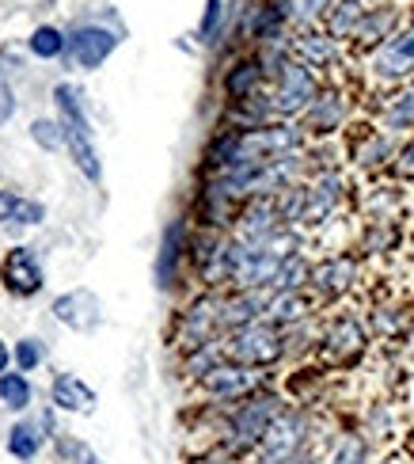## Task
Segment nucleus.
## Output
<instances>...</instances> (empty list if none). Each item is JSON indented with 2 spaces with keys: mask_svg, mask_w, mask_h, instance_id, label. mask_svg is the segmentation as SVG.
Wrapping results in <instances>:
<instances>
[{
  "mask_svg": "<svg viewBox=\"0 0 414 464\" xmlns=\"http://www.w3.org/2000/svg\"><path fill=\"white\" fill-rule=\"evenodd\" d=\"M369 76L391 88L414 84V27H400L377 50H369Z\"/></svg>",
  "mask_w": 414,
  "mask_h": 464,
  "instance_id": "6e6552de",
  "label": "nucleus"
},
{
  "mask_svg": "<svg viewBox=\"0 0 414 464\" xmlns=\"http://www.w3.org/2000/svg\"><path fill=\"white\" fill-rule=\"evenodd\" d=\"M38 450H43V427L38 422H15L8 430V453L15 460H34Z\"/></svg>",
  "mask_w": 414,
  "mask_h": 464,
  "instance_id": "c756f323",
  "label": "nucleus"
},
{
  "mask_svg": "<svg viewBox=\"0 0 414 464\" xmlns=\"http://www.w3.org/2000/svg\"><path fill=\"white\" fill-rule=\"evenodd\" d=\"M377 122H380L384 133H391V138H400V141L410 138L414 133V84L396 88L388 95V100L380 103V111H377Z\"/></svg>",
  "mask_w": 414,
  "mask_h": 464,
  "instance_id": "5701e85b",
  "label": "nucleus"
},
{
  "mask_svg": "<svg viewBox=\"0 0 414 464\" xmlns=\"http://www.w3.org/2000/svg\"><path fill=\"white\" fill-rule=\"evenodd\" d=\"M400 179H414V133L407 141H400V152H396V164H391Z\"/></svg>",
  "mask_w": 414,
  "mask_h": 464,
  "instance_id": "f704fd0d",
  "label": "nucleus"
},
{
  "mask_svg": "<svg viewBox=\"0 0 414 464\" xmlns=\"http://www.w3.org/2000/svg\"><path fill=\"white\" fill-rule=\"evenodd\" d=\"M266 289H228L225 301H221V324H225V335L228 332H240L247 324H259L266 313Z\"/></svg>",
  "mask_w": 414,
  "mask_h": 464,
  "instance_id": "aec40b11",
  "label": "nucleus"
},
{
  "mask_svg": "<svg viewBox=\"0 0 414 464\" xmlns=\"http://www.w3.org/2000/svg\"><path fill=\"white\" fill-rule=\"evenodd\" d=\"M8 358H12V354H8V346H5V339H0V377H5V373H8Z\"/></svg>",
  "mask_w": 414,
  "mask_h": 464,
  "instance_id": "58836bf2",
  "label": "nucleus"
},
{
  "mask_svg": "<svg viewBox=\"0 0 414 464\" xmlns=\"http://www.w3.org/2000/svg\"><path fill=\"white\" fill-rule=\"evenodd\" d=\"M114 50H118V34L107 27H81L69 38V53L81 69H100Z\"/></svg>",
  "mask_w": 414,
  "mask_h": 464,
  "instance_id": "412c9836",
  "label": "nucleus"
},
{
  "mask_svg": "<svg viewBox=\"0 0 414 464\" xmlns=\"http://www.w3.org/2000/svg\"><path fill=\"white\" fill-rule=\"evenodd\" d=\"M43 218H46L43 202L19 198V195H12V190H0V221H8V225H38Z\"/></svg>",
  "mask_w": 414,
  "mask_h": 464,
  "instance_id": "c85d7f7f",
  "label": "nucleus"
},
{
  "mask_svg": "<svg viewBox=\"0 0 414 464\" xmlns=\"http://www.w3.org/2000/svg\"><path fill=\"white\" fill-rule=\"evenodd\" d=\"M62 50H65V38H62V31H57V27H38L31 34V53L34 57H46V62H50V57H57Z\"/></svg>",
  "mask_w": 414,
  "mask_h": 464,
  "instance_id": "473e14b6",
  "label": "nucleus"
},
{
  "mask_svg": "<svg viewBox=\"0 0 414 464\" xmlns=\"http://www.w3.org/2000/svg\"><path fill=\"white\" fill-rule=\"evenodd\" d=\"M53 316L62 320L65 327H72V332H95V327L103 324V304L100 297L91 294V289H72V294H62L53 301Z\"/></svg>",
  "mask_w": 414,
  "mask_h": 464,
  "instance_id": "f3484780",
  "label": "nucleus"
},
{
  "mask_svg": "<svg viewBox=\"0 0 414 464\" xmlns=\"http://www.w3.org/2000/svg\"><path fill=\"white\" fill-rule=\"evenodd\" d=\"M12 114H15V95H12V88L5 81H0V126H5Z\"/></svg>",
  "mask_w": 414,
  "mask_h": 464,
  "instance_id": "e433bc0d",
  "label": "nucleus"
},
{
  "mask_svg": "<svg viewBox=\"0 0 414 464\" xmlns=\"http://www.w3.org/2000/svg\"><path fill=\"white\" fill-rule=\"evenodd\" d=\"M57 130H62V126H57V122H50V119H38L34 126H31V133H34V141L38 145H43V149H57V145H62L65 138H62V133H57Z\"/></svg>",
  "mask_w": 414,
  "mask_h": 464,
  "instance_id": "c9c22d12",
  "label": "nucleus"
},
{
  "mask_svg": "<svg viewBox=\"0 0 414 464\" xmlns=\"http://www.w3.org/2000/svg\"><path fill=\"white\" fill-rule=\"evenodd\" d=\"M369 351V332L358 316H334L323 332H320V354L327 365H353L361 362V354Z\"/></svg>",
  "mask_w": 414,
  "mask_h": 464,
  "instance_id": "f8f14e48",
  "label": "nucleus"
},
{
  "mask_svg": "<svg viewBox=\"0 0 414 464\" xmlns=\"http://www.w3.org/2000/svg\"><path fill=\"white\" fill-rule=\"evenodd\" d=\"M53 403L62 411H72V415H91L95 411V392L88 389L81 377L62 373V377L53 381Z\"/></svg>",
  "mask_w": 414,
  "mask_h": 464,
  "instance_id": "bb28decb",
  "label": "nucleus"
},
{
  "mask_svg": "<svg viewBox=\"0 0 414 464\" xmlns=\"http://www.w3.org/2000/svg\"><path fill=\"white\" fill-rule=\"evenodd\" d=\"M369 5H358V0H334L327 8V19H323V31L334 38V43H353V34L361 27V15H365Z\"/></svg>",
  "mask_w": 414,
  "mask_h": 464,
  "instance_id": "393cba45",
  "label": "nucleus"
},
{
  "mask_svg": "<svg viewBox=\"0 0 414 464\" xmlns=\"http://www.w3.org/2000/svg\"><path fill=\"white\" fill-rule=\"evenodd\" d=\"M320 76L312 69H304L301 62H289L282 65V72L270 81V107H274V119H285V122H301L304 111L315 103L320 95Z\"/></svg>",
  "mask_w": 414,
  "mask_h": 464,
  "instance_id": "39448f33",
  "label": "nucleus"
},
{
  "mask_svg": "<svg viewBox=\"0 0 414 464\" xmlns=\"http://www.w3.org/2000/svg\"><path fill=\"white\" fill-rule=\"evenodd\" d=\"M403 24V12L400 5H388V0H377V5H369L365 15H361V27L358 34H353V46H361V50H377L384 38H391Z\"/></svg>",
  "mask_w": 414,
  "mask_h": 464,
  "instance_id": "a211bd4d",
  "label": "nucleus"
},
{
  "mask_svg": "<svg viewBox=\"0 0 414 464\" xmlns=\"http://www.w3.org/2000/svg\"><path fill=\"white\" fill-rule=\"evenodd\" d=\"M282 228H289V225L278 214V202L274 198H247L240 206V214H236L228 237L240 247H247V251H259V247H266L274 237H278Z\"/></svg>",
  "mask_w": 414,
  "mask_h": 464,
  "instance_id": "9b49d317",
  "label": "nucleus"
},
{
  "mask_svg": "<svg viewBox=\"0 0 414 464\" xmlns=\"http://www.w3.org/2000/svg\"><path fill=\"white\" fill-rule=\"evenodd\" d=\"M0 278L15 297H34L43 289V266H38L31 247H12L0 263Z\"/></svg>",
  "mask_w": 414,
  "mask_h": 464,
  "instance_id": "6ab92c4d",
  "label": "nucleus"
},
{
  "mask_svg": "<svg viewBox=\"0 0 414 464\" xmlns=\"http://www.w3.org/2000/svg\"><path fill=\"white\" fill-rule=\"evenodd\" d=\"M361 266L350 251H331V256L315 259L312 263V275H308V294L315 304H331V301H342L353 285H358Z\"/></svg>",
  "mask_w": 414,
  "mask_h": 464,
  "instance_id": "9d476101",
  "label": "nucleus"
},
{
  "mask_svg": "<svg viewBox=\"0 0 414 464\" xmlns=\"http://www.w3.org/2000/svg\"><path fill=\"white\" fill-rule=\"evenodd\" d=\"M358 5H377V0H358Z\"/></svg>",
  "mask_w": 414,
  "mask_h": 464,
  "instance_id": "a19ab883",
  "label": "nucleus"
},
{
  "mask_svg": "<svg viewBox=\"0 0 414 464\" xmlns=\"http://www.w3.org/2000/svg\"><path fill=\"white\" fill-rule=\"evenodd\" d=\"M53 100H57V111H62V138H65L69 157L76 160V168H81L91 183H100L103 164H100V152H95V141H91V122H88V111H84V95L72 84H57Z\"/></svg>",
  "mask_w": 414,
  "mask_h": 464,
  "instance_id": "f03ea898",
  "label": "nucleus"
},
{
  "mask_svg": "<svg viewBox=\"0 0 414 464\" xmlns=\"http://www.w3.org/2000/svg\"><path fill=\"white\" fill-rule=\"evenodd\" d=\"M346 202V179L339 168H320L312 171L304 179V209H301V221H297V232H312L327 225L334 214H339V206Z\"/></svg>",
  "mask_w": 414,
  "mask_h": 464,
  "instance_id": "0eeeda50",
  "label": "nucleus"
},
{
  "mask_svg": "<svg viewBox=\"0 0 414 464\" xmlns=\"http://www.w3.org/2000/svg\"><path fill=\"white\" fill-rule=\"evenodd\" d=\"M396 152H400V138H391L384 130H369L365 138L353 145V164L361 171H384L396 164Z\"/></svg>",
  "mask_w": 414,
  "mask_h": 464,
  "instance_id": "b1692460",
  "label": "nucleus"
},
{
  "mask_svg": "<svg viewBox=\"0 0 414 464\" xmlns=\"http://www.w3.org/2000/svg\"><path fill=\"white\" fill-rule=\"evenodd\" d=\"M221 301H225V294H213V289H202L198 297L187 301V308L179 313V332H175V343H179L183 354L202 351V346L225 339Z\"/></svg>",
  "mask_w": 414,
  "mask_h": 464,
  "instance_id": "423d86ee",
  "label": "nucleus"
},
{
  "mask_svg": "<svg viewBox=\"0 0 414 464\" xmlns=\"http://www.w3.org/2000/svg\"><path fill=\"white\" fill-rule=\"evenodd\" d=\"M346 114H350V103H346V95L339 88H320V95H315V103L304 111V119H301V130H304V138L312 141H327L334 138L342 126H346Z\"/></svg>",
  "mask_w": 414,
  "mask_h": 464,
  "instance_id": "4468645a",
  "label": "nucleus"
},
{
  "mask_svg": "<svg viewBox=\"0 0 414 464\" xmlns=\"http://www.w3.org/2000/svg\"><path fill=\"white\" fill-rule=\"evenodd\" d=\"M312 313H315V301H312L308 289H285V294H270L266 297L263 320L285 332V327H297V324L312 320Z\"/></svg>",
  "mask_w": 414,
  "mask_h": 464,
  "instance_id": "4be33fe9",
  "label": "nucleus"
},
{
  "mask_svg": "<svg viewBox=\"0 0 414 464\" xmlns=\"http://www.w3.org/2000/svg\"><path fill=\"white\" fill-rule=\"evenodd\" d=\"M0 403L12 411H24L31 403V381L24 373H5L0 377Z\"/></svg>",
  "mask_w": 414,
  "mask_h": 464,
  "instance_id": "2f4dec72",
  "label": "nucleus"
},
{
  "mask_svg": "<svg viewBox=\"0 0 414 464\" xmlns=\"http://www.w3.org/2000/svg\"><path fill=\"white\" fill-rule=\"evenodd\" d=\"M407 19H410V24H407V27H414V5H410V12H407Z\"/></svg>",
  "mask_w": 414,
  "mask_h": 464,
  "instance_id": "ea45409f",
  "label": "nucleus"
},
{
  "mask_svg": "<svg viewBox=\"0 0 414 464\" xmlns=\"http://www.w3.org/2000/svg\"><path fill=\"white\" fill-rule=\"evenodd\" d=\"M198 389L213 400V403H240L255 392L270 389V370H251V365H236V362H221L198 381Z\"/></svg>",
  "mask_w": 414,
  "mask_h": 464,
  "instance_id": "1a4fd4ad",
  "label": "nucleus"
},
{
  "mask_svg": "<svg viewBox=\"0 0 414 464\" xmlns=\"http://www.w3.org/2000/svg\"><path fill=\"white\" fill-rule=\"evenodd\" d=\"M225 24H228V5L225 0H206V12L198 19V43L213 46L225 38Z\"/></svg>",
  "mask_w": 414,
  "mask_h": 464,
  "instance_id": "7c9ffc66",
  "label": "nucleus"
},
{
  "mask_svg": "<svg viewBox=\"0 0 414 464\" xmlns=\"http://www.w3.org/2000/svg\"><path fill=\"white\" fill-rule=\"evenodd\" d=\"M221 351L236 365H251V370H274L285 362V332L266 320L247 324L240 332H228L221 339Z\"/></svg>",
  "mask_w": 414,
  "mask_h": 464,
  "instance_id": "20e7f679",
  "label": "nucleus"
},
{
  "mask_svg": "<svg viewBox=\"0 0 414 464\" xmlns=\"http://www.w3.org/2000/svg\"><path fill=\"white\" fill-rule=\"evenodd\" d=\"M190 221L187 218H171L160 232V251H156V289H175V282L183 278V266L190 263Z\"/></svg>",
  "mask_w": 414,
  "mask_h": 464,
  "instance_id": "ddd939ff",
  "label": "nucleus"
},
{
  "mask_svg": "<svg viewBox=\"0 0 414 464\" xmlns=\"http://www.w3.org/2000/svg\"><path fill=\"white\" fill-rule=\"evenodd\" d=\"M289 408L285 396L274 389H263V392H255L240 403H228V411H225V427H221V441L217 446H225L236 460H247L255 457V450L263 446V438L270 434L274 427V419H278L282 411Z\"/></svg>",
  "mask_w": 414,
  "mask_h": 464,
  "instance_id": "f257e3e1",
  "label": "nucleus"
},
{
  "mask_svg": "<svg viewBox=\"0 0 414 464\" xmlns=\"http://www.w3.org/2000/svg\"><path fill=\"white\" fill-rule=\"evenodd\" d=\"M372 457V446L365 434H353V430H342L331 438V446L323 450V464H369Z\"/></svg>",
  "mask_w": 414,
  "mask_h": 464,
  "instance_id": "cd10ccee",
  "label": "nucleus"
},
{
  "mask_svg": "<svg viewBox=\"0 0 414 464\" xmlns=\"http://www.w3.org/2000/svg\"><path fill=\"white\" fill-rule=\"evenodd\" d=\"M270 84H266V69H263V62H259V53H240L236 62L221 72V95H225V103L228 107H236V103H247V100H255L259 92H266Z\"/></svg>",
  "mask_w": 414,
  "mask_h": 464,
  "instance_id": "2eb2a0df",
  "label": "nucleus"
},
{
  "mask_svg": "<svg viewBox=\"0 0 414 464\" xmlns=\"http://www.w3.org/2000/svg\"><path fill=\"white\" fill-rule=\"evenodd\" d=\"M270 5L285 15V24L293 27V34H297V31L320 27L323 19H327V8L334 5V0H270Z\"/></svg>",
  "mask_w": 414,
  "mask_h": 464,
  "instance_id": "a878e982",
  "label": "nucleus"
},
{
  "mask_svg": "<svg viewBox=\"0 0 414 464\" xmlns=\"http://www.w3.org/2000/svg\"><path fill=\"white\" fill-rule=\"evenodd\" d=\"M72 457H76V464H107L103 457H95L88 446H72Z\"/></svg>",
  "mask_w": 414,
  "mask_h": 464,
  "instance_id": "4c0bfd02",
  "label": "nucleus"
},
{
  "mask_svg": "<svg viewBox=\"0 0 414 464\" xmlns=\"http://www.w3.org/2000/svg\"><path fill=\"white\" fill-rule=\"evenodd\" d=\"M339 46H342V43H334V38H331L323 27L297 31V34L289 38V53H293V62H301V65H304V69H312L315 76L339 65Z\"/></svg>",
  "mask_w": 414,
  "mask_h": 464,
  "instance_id": "dca6fc26",
  "label": "nucleus"
},
{
  "mask_svg": "<svg viewBox=\"0 0 414 464\" xmlns=\"http://www.w3.org/2000/svg\"><path fill=\"white\" fill-rule=\"evenodd\" d=\"M312 446H315V422H312L308 408L289 403V408L274 419V427L263 438V446L255 450L251 464H297Z\"/></svg>",
  "mask_w": 414,
  "mask_h": 464,
  "instance_id": "7ed1b4c3",
  "label": "nucleus"
},
{
  "mask_svg": "<svg viewBox=\"0 0 414 464\" xmlns=\"http://www.w3.org/2000/svg\"><path fill=\"white\" fill-rule=\"evenodd\" d=\"M43 358H46V346L38 339H24L15 346V362H19V370H24V373H31L34 365H43Z\"/></svg>",
  "mask_w": 414,
  "mask_h": 464,
  "instance_id": "72a5a7b5",
  "label": "nucleus"
}]
</instances>
